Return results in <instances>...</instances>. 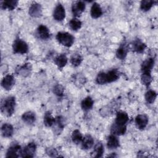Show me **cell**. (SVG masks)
<instances>
[{
	"label": "cell",
	"mask_w": 158,
	"mask_h": 158,
	"mask_svg": "<svg viewBox=\"0 0 158 158\" xmlns=\"http://www.w3.org/2000/svg\"><path fill=\"white\" fill-rule=\"evenodd\" d=\"M72 139L73 143L76 144H78L81 143L83 139V136L81 132L78 130H75L72 134Z\"/></svg>",
	"instance_id": "obj_30"
},
{
	"label": "cell",
	"mask_w": 158,
	"mask_h": 158,
	"mask_svg": "<svg viewBox=\"0 0 158 158\" xmlns=\"http://www.w3.org/2000/svg\"><path fill=\"white\" fill-rule=\"evenodd\" d=\"M128 52V47L126 43H123L120 44L119 48L116 51V56L118 59L120 60L124 59Z\"/></svg>",
	"instance_id": "obj_18"
},
{
	"label": "cell",
	"mask_w": 158,
	"mask_h": 158,
	"mask_svg": "<svg viewBox=\"0 0 158 158\" xmlns=\"http://www.w3.org/2000/svg\"><path fill=\"white\" fill-rule=\"evenodd\" d=\"M31 70V66L30 64L27 63L23 65L19 66L16 69V73L22 77L28 76Z\"/></svg>",
	"instance_id": "obj_16"
},
{
	"label": "cell",
	"mask_w": 158,
	"mask_h": 158,
	"mask_svg": "<svg viewBox=\"0 0 158 158\" xmlns=\"http://www.w3.org/2000/svg\"><path fill=\"white\" fill-rule=\"evenodd\" d=\"M104 152V146L101 142L97 143L94 148L93 151L91 152V156L94 157H101Z\"/></svg>",
	"instance_id": "obj_25"
},
{
	"label": "cell",
	"mask_w": 158,
	"mask_h": 158,
	"mask_svg": "<svg viewBox=\"0 0 158 158\" xmlns=\"http://www.w3.org/2000/svg\"><path fill=\"white\" fill-rule=\"evenodd\" d=\"M54 93L58 96H62L64 94V88L60 85H57L54 88Z\"/></svg>",
	"instance_id": "obj_37"
},
{
	"label": "cell",
	"mask_w": 158,
	"mask_h": 158,
	"mask_svg": "<svg viewBox=\"0 0 158 158\" xmlns=\"http://www.w3.org/2000/svg\"><path fill=\"white\" fill-rule=\"evenodd\" d=\"M46 152L50 156H56V154L57 153L56 150L54 148H49L46 150Z\"/></svg>",
	"instance_id": "obj_38"
},
{
	"label": "cell",
	"mask_w": 158,
	"mask_h": 158,
	"mask_svg": "<svg viewBox=\"0 0 158 158\" xmlns=\"http://www.w3.org/2000/svg\"><path fill=\"white\" fill-rule=\"evenodd\" d=\"M18 1L16 0H7L1 1V7L2 9H9V10H14L17 6Z\"/></svg>",
	"instance_id": "obj_24"
},
{
	"label": "cell",
	"mask_w": 158,
	"mask_h": 158,
	"mask_svg": "<svg viewBox=\"0 0 158 158\" xmlns=\"http://www.w3.org/2000/svg\"><path fill=\"white\" fill-rule=\"evenodd\" d=\"M129 120L128 114L123 111H119L117 112L115 117V123L119 125H125Z\"/></svg>",
	"instance_id": "obj_13"
},
{
	"label": "cell",
	"mask_w": 158,
	"mask_h": 158,
	"mask_svg": "<svg viewBox=\"0 0 158 158\" xmlns=\"http://www.w3.org/2000/svg\"><path fill=\"white\" fill-rule=\"evenodd\" d=\"M141 80L142 83L144 85L148 86L152 80V78L151 75V73H146V72L142 73L141 77Z\"/></svg>",
	"instance_id": "obj_33"
},
{
	"label": "cell",
	"mask_w": 158,
	"mask_h": 158,
	"mask_svg": "<svg viewBox=\"0 0 158 158\" xmlns=\"http://www.w3.org/2000/svg\"><path fill=\"white\" fill-rule=\"evenodd\" d=\"M154 58L150 57L147 59H146L141 64V72L142 73L143 72H146V73H151L152 68L154 67Z\"/></svg>",
	"instance_id": "obj_12"
},
{
	"label": "cell",
	"mask_w": 158,
	"mask_h": 158,
	"mask_svg": "<svg viewBox=\"0 0 158 158\" xmlns=\"http://www.w3.org/2000/svg\"><path fill=\"white\" fill-rule=\"evenodd\" d=\"M55 120H56V118L52 116V115L49 111L46 112L45 113L44 116L43 122L46 127H52V125H54V124L55 123Z\"/></svg>",
	"instance_id": "obj_28"
},
{
	"label": "cell",
	"mask_w": 158,
	"mask_h": 158,
	"mask_svg": "<svg viewBox=\"0 0 158 158\" xmlns=\"http://www.w3.org/2000/svg\"><path fill=\"white\" fill-rule=\"evenodd\" d=\"M93 104H94V101H93V99L91 97L88 96V97L85 98L81 101V107L83 110H88L91 109L93 107Z\"/></svg>",
	"instance_id": "obj_27"
},
{
	"label": "cell",
	"mask_w": 158,
	"mask_h": 158,
	"mask_svg": "<svg viewBox=\"0 0 158 158\" xmlns=\"http://www.w3.org/2000/svg\"><path fill=\"white\" fill-rule=\"evenodd\" d=\"M120 77V72L117 69H112L106 73V82L112 83L116 81Z\"/></svg>",
	"instance_id": "obj_17"
},
{
	"label": "cell",
	"mask_w": 158,
	"mask_h": 158,
	"mask_svg": "<svg viewBox=\"0 0 158 158\" xmlns=\"http://www.w3.org/2000/svg\"><path fill=\"white\" fill-rule=\"evenodd\" d=\"M81 22L77 18H73L69 22V26L72 30L77 31L81 27Z\"/></svg>",
	"instance_id": "obj_34"
},
{
	"label": "cell",
	"mask_w": 158,
	"mask_h": 158,
	"mask_svg": "<svg viewBox=\"0 0 158 158\" xmlns=\"http://www.w3.org/2000/svg\"><path fill=\"white\" fill-rule=\"evenodd\" d=\"M91 16L93 19H98L102 14V10L100 5L97 2H94L91 7Z\"/></svg>",
	"instance_id": "obj_19"
},
{
	"label": "cell",
	"mask_w": 158,
	"mask_h": 158,
	"mask_svg": "<svg viewBox=\"0 0 158 158\" xmlns=\"http://www.w3.org/2000/svg\"><path fill=\"white\" fill-rule=\"evenodd\" d=\"M107 146L109 149H116L119 146V140L116 135L111 134L108 136Z\"/></svg>",
	"instance_id": "obj_23"
},
{
	"label": "cell",
	"mask_w": 158,
	"mask_h": 158,
	"mask_svg": "<svg viewBox=\"0 0 158 158\" xmlns=\"http://www.w3.org/2000/svg\"><path fill=\"white\" fill-rule=\"evenodd\" d=\"M14 128L10 123H4L1 127V133L4 137L9 138L12 136Z\"/></svg>",
	"instance_id": "obj_21"
},
{
	"label": "cell",
	"mask_w": 158,
	"mask_h": 158,
	"mask_svg": "<svg viewBox=\"0 0 158 158\" xmlns=\"http://www.w3.org/2000/svg\"><path fill=\"white\" fill-rule=\"evenodd\" d=\"M67 60H68V59H67V56L64 54H61L57 56L54 59V63L59 68L62 69L67 64Z\"/></svg>",
	"instance_id": "obj_26"
},
{
	"label": "cell",
	"mask_w": 158,
	"mask_h": 158,
	"mask_svg": "<svg viewBox=\"0 0 158 158\" xmlns=\"http://www.w3.org/2000/svg\"><path fill=\"white\" fill-rule=\"evenodd\" d=\"M22 119L25 123L30 125L35 122L36 115L33 112L28 111L23 113V114L22 115Z\"/></svg>",
	"instance_id": "obj_22"
},
{
	"label": "cell",
	"mask_w": 158,
	"mask_h": 158,
	"mask_svg": "<svg viewBox=\"0 0 158 158\" xmlns=\"http://www.w3.org/2000/svg\"><path fill=\"white\" fill-rule=\"evenodd\" d=\"M29 15L33 17H39L42 14V8L41 4L37 2H33L28 11Z\"/></svg>",
	"instance_id": "obj_10"
},
{
	"label": "cell",
	"mask_w": 158,
	"mask_h": 158,
	"mask_svg": "<svg viewBox=\"0 0 158 158\" xmlns=\"http://www.w3.org/2000/svg\"><path fill=\"white\" fill-rule=\"evenodd\" d=\"M96 81L99 85H104L107 83L106 78V73L103 72L99 73L96 77Z\"/></svg>",
	"instance_id": "obj_35"
},
{
	"label": "cell",
	"mask_w": 158,
	"mask_h": 158,
	"mask_svg": "<svg viewBox=\"0 0 158 158\" xmlns=\"http://www.w3.org/2000/svg\"><path fill=\"white\" fill-rule=\"evenodd\" d=\"M132 47L133 51L139 54H141L144 51L146 48V45L142 41H141V40L136 39L133 42Z\"/></svg>",
	"instance_id": "obj_15"
},
{
	"label": "cell",
	"mask_w": 158,
	"mask_h": 158,
	"mask_svg": "<svg viewBox=\"0 0 158 158\" xmlns=\"http://www.w3.org/2000/svg\"><path fill=\"white\" fill-rule=\"evenodd\" d=\"M15 80L12 75L8 74L6 75L1 81V86L6 90H10L15 85Z\"/></svg>",
	"instance_id": "obj_8"
},
{
	"label": "cell",
	"mask_w": 158,
	"mask_h": 158,
	"mask_svg": "<svg viewBox=\"0 0 158 158\" xmlns=\"http://www.w3.org/2000/svg\"><path fill=\"white\" fill-rule=\"evenodd\" d=\"M21 146L18 143L12 144L7 149L6 157H18L21 155Z\"/></svg>",
	"instance_id": "obj_5"
},
{
	"label": "cell",
	"mask_w": 158,
	"mask_h": 158,
	"mask_svg": "<svg viewBox=\"0 0 158 158\" xmlns=\"http://www.w3.org/2000/svg\"><path fill=\"white\" fill-rule=\"evenodd\" d=\"M15 98L14 96H9L4 99L1 104L2 114L7 117L12 116L15 110Z\"/></svg>",
	"instance_id": "obj_1"
},
{
	"label": "cell",
	"mask_w": 158,
	"mask_h": 158,
	"mask_svg": "<svg viewBox=\"0 0 158 158\" xmlns=\"http://www.w3.org/2000/svg\"><path fill=\"white\" fill-rule=\"evenodd\" d=\"M56 120H55V123L54 125H56L57 127V130H58V132L60 133V131L63 129L64 125L63 123V121H62V118L60 116H57L56 118Z\"/></svg>",
	"instance_id": "obj_36"
},
{
	"label": "cell",
	"mask_w": 158,
	"mask_h": 158,
	"mask_svg": "<svg viewBox=\"0 0 158 158\" xmlns=\"http://www.w3.org/2000/svg\"><path fill=\"white\" fill-rule=\"evenodd\" d=\"M94 144L93 138L90 135H86L81 141V148L83 149L87 150L93 147Z\"/></svg>",
	"instance_id": "obj_20"
},
{
	"label": "cell",
	"mask_w": 158,
	"mask_h": 158,
	"mask_svg": "<svg viewBox=\"0 0 158 158\" xmlns=\"http://www.w3.org/2000/svg\"><path fill=\"white\" fill-rule=\"evenodd\" d=\"M56 40L62 45L65 47H70L74 43V36L68 32H58L56 35Z\"/></svg>",
	"instance_id": "obj_2"
},
{
	"label": "cell",
	"mask_w": 158,
	"mask_h": 158,
	"mask_svg": "<svg viewBox=\"0 0 158 158\" xmlns=\"http://www.w3.org/2000/svg\"><path fill=\"white\" fill-rule=\"evenodd\" d=\"M127 131L126 125H119L114 123L110 128L111 134L114 135H122L125 133Z\"/></svg>",
	"instance_id": "obj_14"
},
{
	"label": "cell",
	"mask_w": 158,
	"mask_h": 158,
	"mask_svg": "<svg viewBox=\"0 0 158 158\" xmlns=\"http://www.w3.org/2000/svg\"><path fill=\"white\" fill-rule=\"evenodd\" d=\"M36 34L42 40H47L50 38V32L48 27L44 25L38 26L36 30Z\"/></svg>",
	"instance_id": "obj_11"
},
{
	"label": "cell",
	"mask_w": 158,
	"mask_h": 158,
	"mask_svg": "<svg viewBox=\"0 0 158 158\" xmlns=\"http://www.w3.org/2000/svg\"><path fill=\"white\" fill-rule=\"evenodd\" d=\"M83 60V58L79 54H73L70 57V63L73 67H77L80 65Z\"/></svg>",
	"instance_id": "obj_31"
},
{
	"label": "cell",
	"mask_w": 158,
	"mask_h": 158,
	"mask_svg": "<svg viewBox=\"0 0 158 158\" xmlns=\"http://www.w3.org/2000/svg\"><path fill=\"white\" fill-rule=\"evenodd\" d=\"M36 145L35 143H29L25 148L22 149L20 156L22 157H33L35 154Z\"/></svg>",
	"instance_id": "obj_4"
},
{
	"label": "cell",
	"mask_w": 158,
	"mask_h": 158,
	"mask_svg": "<svg viewBox=\"0 0 158 158\" xmlns=\"http://www.w3.org/2000/svg\"><path fill=\"white\" fill-rule=\"evenodd\" d=\"M155 2H156L152 0H143L140 4V9L143 11H148L152 7Z\"/></svg>",
	"instance_id": "obj_29"
},
{
	"label": "cell",
	"mask_w": 158,
	"mask_h": 158,
	"mask_svg": "<svg viewBox=\"0 0 158 158\" xmlns=\"http://www.w3.org/2000/svg\"><path fill=\"white\" fill-rule=\"evenodd\" d=\"M85 3L84 1H76L72 4V12L73 15L77 17H79L85 9Z\"/></svg>",
	"instance_id": "obj_6"
},
{
	"label": "cell",
	"mask_w": 158,
	"mask_h": 158,
	"mask_svg": "<svg viewBox=\"0 0 158 158\" xmlns=\"http://www.w3.org/2000/svg\"><path fill=\"white\" fill-rule=\"evenodd\" d=\"M157 97V93L154 90H149L145 94V99L147 102L152 104L153 103Z\"/></svg>",
	"instance_id": "obj_32"
},
{
	"label": "cell",
	"mask_w": 158,
	"mask_h": 158,
	"mask_svg": "<svg viewBox=\"0 0 158 158\" xmlns=\"http://www.w3.org/2000/svg\"><path fill=\"white\" fill-rule=\"evenodd\" d=\"M148 123V117L145 114H139L135 118V124L139 130H143L146 128Z\"/></svg>",
	"instance_id": "obj_9"
},
{
	"label": "cell",
	"mask_w": 158,
	"mask_h": 158,
	"mask_svg": "<svg viewBox=\"0 0 158 158\" xmlns=\"http://www.w3.org/2000/svg\"><path fill=\"white\" fill-rule=\"evenodd\" d=\"M12 48L14 53L16 54H25L28 51V46L27 43L20 39V38H16L13 43Z\"/></svg>",
	"instance_id": "obj_3"
},
{
	"label": "cell",
	"mask_w": 158,
	"mask_h": 158,
	"mask_svg": "<svg viewBox=\"0 0 158 158\" xmlns=\"http://www.w3.org/2000/svg\"><path fill=\"white\" fill-rule=\"evenodd\" d=\"M54 19L57 21H62L65 17V8L61 4H58L53 12Z\"/></svg>",
	"instance_id": "obj_7"
}]
</instances>
